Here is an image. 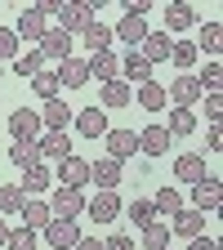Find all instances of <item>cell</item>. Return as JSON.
Segmentation results:
<instances>
[{
    "label": "cell",
    "mask_w": 223,
    "mask_h": 250,
    "mask_svg": "<svg viewBox=\"0 0 223 250\" xmlns=\"http://www.w3.org/2000/svg\"><path fill=\"white\" fill-rule=\"evenodd\" d=\"M76 130L85 134V139H103L112 125H107V112L94 103V107H85V112H76Z\"/></svg>",
    "instance_id": "18"
},
{
    "label": "cell",
    "mask_w": 223,
    "mask_h": 250,
    "mask_svg": "<svg viewBox=\"0 0 223 250\" xmlns=\"http://www.w3.org/2000/svg\"><path fill=\"white\" fill-rule=\"evenodd\" d=\"M205 147H210V152H223V130H219V125H210V134H205Z\"/></svg>",
    "instance_id": "45"
},
{
    "label": "cell",
    "mask_w": 223,
    "mask_h": 250,
    "mask_svg": "<svg viewBox=\"0 0 223 250\" xmlns=\"http://www.w3.org/2000/svg\"><path fill=\"white\" fill-rule=\"evenodd\" d=\"M192 45H197V54L205 49V54L214 58V54L223 49V22H219V18H210V22L201 27V41H192Z\"/></svg>",
    "instance_id": "30"
},
{
    "label": "cell",
    "mask_w": 223,
    "mask_h": 250,
    "mask_svg": "<svg viewBox=\"0 0 223 250\" xmlns=\"http://www.w3.org/2000/svg\"><path fill=\"white\" fill-rule=\"evenodd\" d=\"M41 232H45V241H49L54 250H72V246L81 241V228H76V219H49V224H45Z\"/></svg>",
    "instance_id": "7"
},
{
    "label": "cell",
    "mask_w": 223,
    "mask_h": 250,
    "mask_svg": "<svg viewBox=\"0 0 223 250\" xmlns=\"http://www.w3.org/2000/svg\"><path fill=\"white\" fill-rule=\"evenodd\" d=\"M5 237H9V224H5V219H0V246H5Z\"/></svg>",
    "instance_id": "48"
},
{
    "label": "cell",
    "mask_w": 223,
    "mask_h": 250,
    "mask_svg": "<svg viewBox=\"0 0 223 250\" xmlns=\"http://www.w3.org/2000/svg\"><path fill=\"white\" fill-rule=\"evenodd\" d=\"M223 206V179L219 174H205L201 183H192V210H219Z\"/></svg>",
    "instance_id": "5"
},
{
    "label": "cell",
    "mask_w": 223,
    "mask_h": 250,
    "mask_svg": "<svg viewBox=\"0 0 223 250\" xmlns=\"http://www.w3.org/2000/svg\"><path fill=\"white\" fill-rule=\"evenodd\" d=\"M85 201H89L85 188H62V183H58L54 192H49V214H54V219H81V214H85Z\"/></svg>",
    "instance_id": "2"
},
{
    "label": "cell",
    "mask_w": 223,
    "mask_h": 250,
    "mask_svg": "<svg viewBox=\"0 0 223 250\" xmlns=\"http://www.w3.org/2000/svg\"><path fill=\"white\" fill-rule=\"evenodd\" d=\"M54 27H62L67 36H81V31L94 22V0H67V5H58L54 9Z\"/></svg>",
    "instance_id": "1"
},
{
    "label": "cell",
    "mask_w": 223,
    "mask_h": 250,
    "mask_svg": "<svg viewBox=\"0 0 223 250\" xmlns=\"http://www.w3.org/2000/svg\"><path fill=\"white\" fill-rule=\"evenodd\" d=\"M165 99H174V107H192L197 99H201V85H197V76H174L170 81V89H165Z\"/></svg>",
    "instance_id": "20"
},
{
    "label": "cell",
    "mask_w": 223,
    "mask_h": 250,
    "mask_svg": "<svg viewBox=\"0 0 223 250\" xmlns=\"http://www.w3.org/2000/svg\"><path fill=\"white\" fill-rule=\"evenodd\" d=\"M170 58H174V67L187 72V67H197V58H201V54H197L192 41H174V45H170Z\"/></svg>",
    "instance_id": "38"
},
{
    "label": "cell",
    "mask_w": 223,
    "mask_h": 250,
    "mask_svg": "<svg viewBox=\"0 0 223 250\" xmlns=\"http://www.w3.org/2000/svg\"><path fill=\"white\" fill-rule=\"evenodd\" d=\"M41 134H45V125H41V112H27V107L9 112V139H14V143H36Z\"/></svg>",
    "instance_id": "4"
},
{
    "label": "cell",
    "mask_w": 223,
    "mask_h": 250,
    "mask_svg": "<svg viewBox=\"0 0 223 250\" xmlns=\"http://www.w3.org/2000/svg\"><path fill=\"white\" fill-rule=\"evenodd\" d=\"M152 206H156V214H179V210H183V192H179V188H170V183H165L161 192L152 197Z\"/></svg>",
    "instance_id": "34"
},
{
    "label": "cell",
    "mask_w": 223,
    "mask_h": 250,
    "mask_svg": "<svg viewBox=\"0 0 223 250\" xmlns=\"http://www.w3.org/2000/svg\"><path fill=\"white\" fill-rule=\"evenodd\" d=\"M197 22V9L187 5V0H174V5H165V36L170 31H187Z\"/></svg>",
    "instance_id": "28"
},
{
    "label": "cell",
    "mask_w": 223,
    "mask_h": 250,
    "mask_svg": "<svg viewBox=\"0 0 223 250\" xmlns=\"http://www.w3.org/2000/svg\"><path fill=\"white\" fill-rule=\"evenodd\" d=\"M58 183L62 188H85L89 183V161H85V156H62V161H58Z\"/></svg>",
    "instance_id": "11"
},
{
    "label": "cell",
    "mask_w": 223,
    "mask_h": 250,
    "mask_svg": "<svg viewBox=\"0 0 223 250\" xmlns=\"http://www.w3.org/2000/svg\"><path fill=\"white\" fill-rule=\"evenodd\" d=\"M197 85H201V94H219V85H223V62L219 58L205 62V72L197 76Z\"/></svg>",
    "instance_id": "37"
},
{
    "label": "cell",
    "mask_w": 223,
    "mask_h": 250,
    "mask_svg": "<svg viewBox=\"0 0 223 250\" xmlns=\"http://www.w3.org/2000/svg\"><path fill=\"white\" fill-rule=\"evenodd\" d=\"M143 232V250H165L170 246V224L165 219H152L147 228H139Z\"/></svg>",
    "instance_id": "31"
},
{
    "label": "cell",
    "mask_w": 223,
    "mask_h": 250,
    "mask_svg": "<svg viewBox=\"0 0 223 250\" xmlns=\"http://www.w3.org/2000/svg\"><path fill=\"white\" fill-rule=\"evenodd\" d=\"M107 156H116V161H130V156L139 152V134L134 130H107Z\"/></svg>",
    "instance_id": "22"
},
{
    "label": "cell",
    "mask_w": 223,
    "mask_h": 250,
    "mask_svg": "<svg viewBox=\"0 0 223 250\" xmlns=\"http://www.w3.org/2000/svg\"><path fill=\"white\" fill-rule=\"evenodd\" d=\"M14 72H18L22 81H31L36 72H45V58H41V49H22V54L14 58Z\"/></svg>",
    "instance_id": "33"
},
{
    "label": "cell",
    "mask_w": 223,
    "mask_h": 250,
    "mask_svg": "<svg viewBox=\"0 0 223 250\" xmlns=\"http://www.w3.org/2000/svg\"><path fill=\"white\" fill-rule=\"evenodd\" d=\"M187 250H219V241L201 232V237H192V241H187Z\"/></svg>",
    "instance_id": "46"
},
{
    "label": "cell",
    "mask_w": 223,
    "mask_h": 250,
    "mask_svg": "<svg viewBox=\"0 0 223 250\" xmlns=\"http://www.w3.org/2000/svg\"><path fill=\"white\" fill-rule=\"evenodd\" d=\"M18 36H14V27H0V62H5V58H18Z\"/></svg>",
    "instance_id": "42"
},
{
    "label": "cell",
    "mask_w": 223,
    "mask_h": 250,
    "mask_svg": "<svg viewBox=\"0 0 223 250\" xmlns=\"http://www.w3.org/2000/svg\"><path fill=\"white\" fill-rule=\"evenodd\" d=\"M31 89L41 94V103H45V99H58V94H62V85H58V76H54V72H36V76H31Z\"/></svg>",
    "instance_id": "39"
},
{
    "label": "cell",
    "mask_w": 223,
    "mask_h": 250,
    "mask_svg": "<svg viewBox=\"0 0 223 250\" xmlns=\"http://www.w3.org/2000/svg\"><path fill=\"white\" fill-rule=\"evenodd\" d=\"M22 201H27V192L18 183H0V214H18Z\"/></svg>",
    "instance_id": "36"
},
{
    "label": "cell",
    "mask_w": 223,
    "mask_h": 250,
    "mask_svg": "<svg viewBox=\"0 0 223 250\" xmlns=\"http://www.w3.org/2000/svg\"><path fill=\"white\" fill-rule=\"evenodd\" d=\"M174 179L179 183H201L205 179V156L201 152H179L174 156Z\"/></svg>",
    "instance_id": "14"
},
{
    "label": "cell",
    "mask_w": 223,
    "mask_h": 250,
    "mask_svg": "<svg viewBox=\"0 0 223 250\" xmlns=\"http://www.w3.org/2000/svg\"><path fill=\"white\" fill-rule=\"evenodd\" d=\"M139 152L143 156H165L170 152V130L165 125H143L139 130Z\"/></svg>",
    "instance_id": "16"
},
{
    "label": "cell",
    "mask_w": 223,
    "mask_h": 250,
    "mask_svg": "<svg viewBox=\"0 0 223 250\" xmlns=\"http://www.w3.org/2000/svg\"><path fill=\"white\" fill-rule=\"evenodd\" d=\"M18 219H22V228L41 232L54 214H49V201H41V197H27V201H22V210H18Z\"/></svg>",
    "instance_id": "23"
},
{
    "label": "cell",
    "mask_w": 223,
    "mask_h": 250,
    "mask_svg": "<svg viewBox=\"0 0 223 250\" xmlns=\"http://www.w3.org/2000/svg\"><path fill=\"white\" fill-rule=\"evenodd\" d=\"M22 192L27 197H41V192H49V188H54V174H49V166L41 161V166H31V170H22Z\"/></svg>",
    "instance_id": "26"
},
{
    "label": "cell",
    "mask_w": 223,
    "mask_h": 250,
    "mask_svg": "<svg viewBox=\"0 0 223 250\" xmlns=\"http://www.w3.org/2000/svg\"><path fill=\"white\" fill-rule=\"evenodd\" d=\"M103 250H134V237H125V232H112L103 241Z\"/></svg>",
    "instance_id": "44"
},
{
    "label": "cell",
    "mask_w": 223,
    "mask_h": 250,
    "mask_svg": "<svg viewBox=\"0 0 223 250\" xmlns=\"http://www.w3.org/2000/svg\"><path fill=\"white\" fill-rule=\"evenodd\" d=\"M9 161H14L18 170H31V166H41V147H36V143H14V147H9Z\"/></svg>",
    "instance_id": "35"
},
{
    "label": "cell",
    "mask_w": 223,
    "mask_h": 250,
    "mask_svg": "<svg viewBox=\"0 0 223 250\" xmlns=\"http://www.w3.org/2000/svg\"><path fill=\"white\" fill-rule=\"evenodd\" d=\"M165 250H170V246H165Z\"/></svg>",
    "instance_id": "50"
},
{
    "label": "cell",
    "mask_w": 223,
    "mask_h": 250,
    "mask_svg": "<svg viewBox=\"0 0 223 250\" xmlns=\"http://www.w3.org/2000/svg\"><path fill=\"white\" fill-rule=\"evenodd\" d=\"M36 147H41V161H62V156H72V139L62 130H45L36 139Z\"/></svg>",
    "instance_id": "17"
},
{
    "label": "cell",
    "mask_w": 223,
    "mask_h": 250,
    "mask_svg": "<svg viewBox=\"0 0 223 250\" xmlns=\"http://www.w3.org/2000/svg\"><path fill=\"white\" fill-rule=\"evenodd\" d=\"M121 210H125V206H121V197H116V188H99V192L85 201V214L99 219V224H116Z\"/></svg>",
    "instance_id": "3"
},
{
    "label": "cell",
    "mask_w": 223,
    "mask_h": 250,
    "mask_svg": "<svg viewBox=\"0 0 223 250\" xmlns=\"http://www.w3.org/2000/svg\"><path fill=\"white\" fill-rule=\"evenodd\" d=\"M0 81H5V62H0Z\"/></svg>",
    "instance_id": "49"
},
{
    "label": "cell",
    "mask_w": 223,
    "mask_h": 250,
    "mask_svg": "<svg viewBox=\"0 0 223 250\" xmlns=\"http://www.w3.org/2000/svg\"><path fill=\"white\" fill-rule=\"evenodd\" d=\"M219 116H223V94H205V121L219 125Z\"/></svg>",
    "instance_id": "43"
},
{
    "label": "cell",
    "mask_w": 223,
    "mask_h": 250,
    "mask_svg": "<svg viewBox=\"0 0 223 250\" xmlns=\"http://www.w3.org/2000/svg\"><path fill=\"white\" fill-rule=\"evenodd\" d=\"M45 31H49V14H45V9H36V5L22 9V14H18V22H14V36H18V41H41Z\"/></svg>",
    "instance_id": "6"
},
{
    "label": "cell",
    "mask_w": 223,
    "mask_h": 250,
    "mask_svg": "<svg viewBox=\"0 0 223 250\" xmlns=\"http://www.w3.org/2000/svg\"><path fill=\"white\" fill-rule=\"evenodd\" d=\"M5 246L9 250H36V232H31V228H9Z\"/></svg>",
    "instance_id": "41"
},
{
    "label": "cell",
    "mask_w": 223,
    "mask_h": 250,
    "mask_svg": "<svg viewBox=\"0 0 223 250\" xmlns=\"http://www.w3.org/2000/svg\"><path fill=\"white\" fill-rule=\"evenodd\" d=\"M85 62H89V76H99L103 85H107V81H121V58H116L112 49H107V54H89Z\"/></svg>",
    "instance_id": "27"
},
{
    "label": "cell",
    "mask_w": 223,
    "mask_h": 250,
    "mask_svg": "<svg viewBox=\"0 0 223 250\" xmlns=\"http://www.w3.org/2000/svg\"><path fill=\"white\" fill-rule=\"evenodd\" d=\"M165 224H170V232H174V237H187V241H192V237H201V232H205V214H201V210H192V206H183L179 214H170V219H165Z\"/></svg>",
    "instance_id": "9"
},
{
    "label": "cell",
    "mask_w": 223,
    "mask_h": 250,
    "mask_svg": "<svg viewBox=\"0 0 223 250\" xmlns=\"http://www.w3.org/2000/svg\"><path fill=\"white\" fill-rule=\"evenodd\" d=\"M54 76H58L62 89H81V85H89V62L85 58H62Z\"/></svg>",
    "instance_id": "13"
},
{
    "label": "cell",
    "mask_w": 223,
    "mask_h": 250,
    "mask_svg": "<svg viewBox=\"0 0 223 250\" xmlns=\"http://www.w3.org/2000/svg\"><path fill=\"white\" fill-rule=\"evenodd\" d=\"M170 45H174V41L165 36V31H147V36H143V45H139L134 54H139L147 67H152V62H165V58H170Z\"/></svg>",
    "instance_id": "15"
},
{
    "label": "cell",
    "mask_w": 223,
    "mask_h": 250,
    "mask_svg": "<svg viewBox=\"0 0 223 250\" xmlns=\"http://www.w3.org/2000/svg\"><path fill=\"white\" fill-rule=\"evenodd\" d=\"M130 103H134V89L125 85V81H107L103 94H99V107L103 112H121V107H130Z\"/></svg>",
    "instance_id": "21"
},
{
    "label": "cell",
    "mask_w": 223,
    "mask_h": 250,
    "mask_svg": "<svg viewBox=\"0 0 223 250\" xmlns=\"http://www.w3.org/2000/svg\"><path fill=\"white\" fill-rule=\"evenodd\" d=\"M165 130H170V139H183V134H192V130H197V112H192V107H174Z\"/></svg>",
    "instance_id": "32"
},
{
    "label": "cell",
    "mask_w": 223,
    "mask_h": 250,
    "mask_svg": "<svg viewBox=\"0 0 223 250\" xmlns=\"http://www.w3.org/2000/svg\"><path fill=\"white\" fill-rule=\"evenodd\" d=\"M134 99H139V107L143 112H161L170 99H165V85H156V81H147V85H139L134 89Z\"/></svg>",
    "instance_id": "29"
},
{
    "label": "cell",
    "mask_w": 223,
    "mask_h": 250,
    "mask_svg": "<svg viewBox=\"0 0 223 250\" xmlns=\"http://www.w3.org/2000/svg\"><path fill=\"white\" fill-rule=\"evenodd\" d=\"M147 31H152V27H147V18H134V14H125V18H121V22L112 27V36H116V41H125L130 49H139Z\"/></svg>",
    "instance_id": "19"
},
{
    "label": "cell",
    "mask_w": 223,
    "mask_h": 250,
    "mask_svg": "<svg viewBox=\"0 0 223 250\" xmlns=\"http://www.w3.org/2000/svg\"><path fill=\"white\" fill-rule=\"evenodd\" d=\"M72 121H76V112L62 103V94H58V99H45V107H41V125H45V130H62V134H67Z\"/></svg>",
    "instance_id": "10"
},
{
    "label": "cell",
    "mask_w": 223,
    "mask_h": 250,
    "mask_svg": "<svg viewBox=\"0 0 223 250\" xmlns=\"http://www.w3.org/2000/svg\"><path fill=\"white\" fill-rule=\"evenodd\" d=\"M125 174V161H116V156H99V161H89V183L99 188H116Z\"/></svg>",
    "instance_id": "12"
},
{
    "label": "cell",
    "mask_w": 223,
    "mask_h": 250,
    "mask_svg": "<svg viewBox=\"0 0 223 250\" xmlns=\"http://www.w3.org/2000/svg\"><path fill=\"white\" fill-rule=\"evenodd\" d=\"M121 81L130 85V89H134V85H147V81H152V67H147V62H143L134 49L121 58Z\"/></svg>",
    "instance_id": "25"
},
{
    "label": "cell",
    "mask_w": 223,
    "mask_h": 250,
    "mask_svg": "<svg viewBox=\"0 0 223 250\" xmlns=\"http://www.w3.org/2000/svg\"><path fill=\"white\" fill-rule=\"evenodd\" d=\"M125 214L134 219V228H147L152 219H161V214H156V206H152V201H143V197H134V201H130V210H125Z\"/></svg>",
    "instance_id": "40"
},
{
    "label": "cell",
    "mask_w": 223,
    "mask_h": 250,
    "mask_svg": "<svg viewBox=\"0 0 223 250\" xmlns=\"http://www.w3.org/2000/svg\"><path fill=\"white\" fill-rule=\"evenodd\" d=\"M81 45H85L89 54H107V49H112V27L94 18V22H89V27L81 31Z\"/></svg>",
    "instance_id": "24"
},
{
    "label": "cell",
    "mask_w": 223,
    "mask_h": 250,
    "mask_svg": "<svg viewBox=\"0 0 223 250\" xmlns=\"http://www.w3.org/2000/svg\"><path fill=\"white\" fill-rule=\"evenodd\" d=\"M72 250H103V241H99V237H81Z\"/></svg>",
    "instance_id": "47"
},
{
    "label": "cell",
    "mask_w": 223,
    "mask_h": 250,
    "mask_svg": "<svg viewBox=\"0 0 223 250\" xmlns=\"http://www.w3.org/2000/svg\"><path fill=\"white\" fill-rule=\"evenodd\" d=\"M72 45H76V36H67L62 27H49L45 36H41V58H54V62H62V58H72Z\"/></svg>",
    "instance_id": "8"
}]
</instances>
